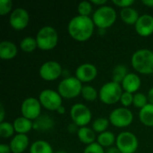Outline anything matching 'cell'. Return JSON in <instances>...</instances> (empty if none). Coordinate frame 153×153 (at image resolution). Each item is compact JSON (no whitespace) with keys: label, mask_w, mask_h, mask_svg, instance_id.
Wrapping results in <instances>:
<instances>
[{"label":"cell","mask_w":153,"mask_h":153,"mask_svg":"<svg viewBox=\"0 0 153 153\" xmlns=\"http://www.w3.org/2000/svg\"><path fill=\"white\" fill-rule=\"evenodd\" d=\"M142 3L149 7H153V0H143Z\"/></svg>","instance_id":"obj_43"},{"label":"cell","mask_w":153,"mask_h":153,"mask_svg":"<svg viewBox=\"0 0 153 153\" xmlns=\"http://www.w3.org/2000/svg\"><path fill=\"white\" fill-rule=\"evenodd\" d=\"M108 120L116 127H126L132 124L134 115L127 108H117L109 114Z\"/></svg>","instance_id":"obj_10"},{"label":"cell","mask_w":153,"mask_h":153,"mask_svg":"<svg viewBox=\"0 0 153 153\" xmlns=\"http://www.w3.org/2000/svg\"><path fill=\"white\" fill-rule=\"evenodd\" d=\"M56 153H67L65 151H58L57 152H56Z\"/></svg>","instance_id":"obj_46"},{"label":"cell","mask_w":153,"mask_h":153,"mask_svg":"<svg viewBox=\"0 0 153 153\" xmlns=\"http://www.w3.org/2000/svg\"><path fill=\"white\" fill-rule=\"evenodd\" d=\"M36 40L38 48L41 50H51L57 45L58 34L55 28L51 26L42 27L37 33Z\"/></svg>","instance_id":"obj_4"},{"label":"cell","mask_w":153,"mask_h":153,"mask_svg":"<svg viewBox=\"0 0 153 153\" xmlns=\"http://www.w3.org/2000/svg\"><path fill=\"white\" fill-rule=\"evenodd\" d=\"M112 2L114 4L119 7H123V8L131 7V5L134 3V0H113Z\"/></svg>","instance_id":"obj_36"},{"label":"cell","mask_w":153,"mask_h":153,"mask_svg":"<svg viewBox=\"0 0 153 153\" xmlns=\"http://www.w3.org/2000/svg\"><path fill=\"white\" fill-rule=\"evenodd\" d=\"M70 117L73 122L80 127L86 126L91 121V112L90 108L82 103H76L72 106Z\"/></svg>","instance_id":"obj_9"},{"label":"cell","mask_w":153,"mask_h":153,"mask_svg":"<svg viewBox=\"0 0 153 153\" xmlns=\"http://www.w3.org/2000/svg\"><path fill=\"white\" fill-rule=\"evenodd\" d=\"M82 84L74 76H70L68 78L63 79L59 84L57 91L62 98L65 99H74L79 96L82 92Z\"/></svg>","instance_id":"obj_6"},{"label":"cell","mask_w":153,"mask_h":153,"mask_svg":"<svg viewBox=\"0 0 153 153\" xmlns=\"http://www.w3.org/2000/svg\"><path fill=\"white\" fill-rule=\"evenodd\" d=\"M134 69L143 74H153V51L143 48L134 53L131 58Z\"/></svg>","instance_id":"obj_2"},{"label":"cell","mask_w":153,"mask_h":153,"mask_svg":"<svg viewBox=\"0 0 153 153\" xmlns=\"http://www.w3.org/2000/svg\"><path fill=\"white\" fill-rule=\"evenodd\" d=\"M83 153H106L103 147L98 143H93L90 145H87L84 149Z\"/></svg>","instance_id":"obj_33"},{"label":"cell","mask_w":153,"mask_h":153,"mask_svg":"<svg viewBox=\"0 0 153 153\" xmlns=\"http://www.w3.org/2000/svg\"><path fill=\"white\" fill-rule=\"evenodd\" d=\"M106 153H121L120 152V151L117 148V146L116 147H110V148H108V151L106 152Z\"/></svg>","instance_id":"obj_42"},{"label":"cell","mask_w":153,"mask_h":153,"mask_svg":"<svg viewBox=\"0 0 153 153\" xmlns=\"http://www.w3.org/2000/svg\"><path fill=\"white\" fill-rule=\"evenodd\" d=\"M140 121L146 126H153V105L147 104L139 112Z\"/></svg>","instance_id":"obj_23"},{"label":"cell","mask_w":153,"mask_h":153,"mask_svg":"<svg viewBox=\"0 0 153 153\" xmlns=\"http://www.w3.org/2000/svg\"><path fill=\"white\" fill-rule=\"evenodd\" d=\"M54 127V119L48 116L43 115L38 117L33 122V129L39 132H47Z\"/></svg>","instance_id":"obj_19"},{"label":"cell","mask_w":153,"mask_h":153,"mask_svg":"<svg viewBox=\"0 0 153 153\" xmlns=\"http://www.w3.org/2000/svg\"><path fill=\"white\" fill-rule=\"evenodd\" d=\"M99 33H100V35H103V34L105 33V30H104V29H99Z\"/></svg>","instance_id":"obj_45"},{"label":"cell","mask_w":153,"mask_h":153,"mask_svg":"<svg viewBox=\"0 0 153 153\" xmlns=\"http://www.w3.org/2000/svg\"><path fill=\"white\" fill-rule=\"evenodd\" d=\"M78 126L76 125V124H74V122L72 123V124H70L69 126H68V131L70 132V133H74V132H78Z\"/></svg>","instance_id":"obj_38"},{"label":"cell","mask_w":153,"mask_h":153,"mask_svg":"<svg viewBox=\"0 0 153 153\" xmlns=\"http://www.w3.org/2000/svg\"><path fill=\"white\" fill-rule=\"evenodd\" d=\"M120 16L123 22L126 24L129 25H135L140 15L136 9L133 7H126V8H122L120 11Z\"/></svg>","instance_id":"obj_21"},{"label":"cell","mask_w":153,"mask_h":153,"mask_svg":"<svg viewBox=\"0 0 153 153\" xmlns=\"http://www.w3.org/2000/svg\"><path fill=\"white\" fill-rule=\"evenodd\" d=\"M133 101H134V95H133V93L124 91L122 96H121V99H120L121 104L125 108H127V107H129V106H131L133 104Z\"/></svg>","instance_id":"obj_35"},{"label":"cell","mask_w":153,"mask_h":153,"mask_svg":"<svg viewBox=\"0 0 153 153\" xmlns=\"http://www.w3.org/2000/svg\"><path fill=\"white\" fill-rule=\"evenodd\" d=\"M106 3H107V0H91V4H98L100 6H103Z\"/></svg>","instance_id":"obj_40"},{"label":"cell","mask_w":153,"mask_h":153,"mask_svg":"<svg viewBox=\"0 0 153 153\" xmlns=\"http://www.w3.org/2000/svg\"><path fill=\"white\" fill-rule=\"evenodd\" d=\"M117 148L121 153H134L138 149V139L131 132L120 133L116 141Z\"/></svg>","instance_id":"obj_7"},{"label":"cell","mask_w":153,"mask_h":153,"mask_svg":"<svg viewBox=\"0 0 153 153\" xmlns=\"http://www.w3.org/2000/svg\"><path fill=\"white\" fill-rule=\"evenodd\" d=\"M79 15L82 16H89L92 12V4L91 2L89 1H82L78 4L77 7Z\"/></svg>","instance_id":"obj_32"},{"label":"cell","mask_w":153,"mask_h":153,"mask_svg":"<svg viewBox=\"0 0 153 153\" xmlns=\"http://www.w3.org/2000/svg\"><path fill=\"white\" fill-rule=\"evenodd\" d=\"M65 108H64L63 106H61V107L57 109V113H58V114H60V115L64 114V113H65Z\"/></svg>","instance_id":"obj_44"},{"label":"cell","mask_w":153,"mask_h":153,"mask_svg":"<svg viewBox=\"0 0 153 153\" xmlns=\"http://www.w3.org/2000/svg\"><path fill=\"white\" fill-rule=\"evenodd\" d=\"M11 152V149H10V146L9 145H6V144H1L0 145V153H10Z\"/></svg>","instance_id":"obj_37"},{"label":"cell","mask_w":153,"mask_h":153,"mask_svg":"<svg viewBox=\"0 0 153 153\" xmlns=\"http://www.w3.org/2000/svg\"><path fill=\"white\" fill-rule=\"evenodd\" d=\"M39 76L48 82H52L60 77L63 74L61 65L56 61L45 62L39 68Z\"/></svg>","instance_id":"obj_12"},{"label":"cell","mask_w":153,"mask_h":153,"mask_svg":"<svg viewBox=\"0 0 153 153\" xmlns=\"http://www.w3.org/2000/svg\"><path fill=\"white\" fill-rule=\"evenodd\" d=\"M122 88L125 91L134 93L136 92L142 84L141 78L134 73H129L121 83Z\"/></svg>","instance_id":"obj_16"},{"label":"cell","mask_w":153,"mask_h":153,"mask_svg":"<svg viewBox=\"0 0 153 153\" xmlns=\"http://www.w3.org/2000/svg\"><path fill=\"white\" fill-rule=\"evenodd\" d=\"M29 137L26 134H17L13 137L10 142V149L13 153H22L26 151L29 146Z\"/></svg>","instance_id":"obj_17"},{"label":"cell","mask_w":153,"mask_h":153,"mask_svg":"<svg viewBox=\"0 0 153 153\" xmlns=\"http://www.w3.org/2000/svg\"><path fill=\"white\" fill-rule=\"evenodd\" d=\"M117 141V138L115 137V134L112 132L106 131L104 133H101L97 137V143L101 145L102 147H108L110 148Z\"/></svg>","instance_id":"obj_25"},{"label":"cell","mask_w":153,"mask_h":153,"mask_svg":"<svg viewBox=\"0 0 153 153\" xmlns=\"http://www.w3.org/2000/svg\"><path fill=\"white\" fill-rule=\"evenodd\" d=\"M13 125L9 122H3L0 124V135L3 138H10L13 135L14 133Z\"/></svg>","instance_id":"obj_30"},{"label":"cell","mask_w":153,"mask_h":153,"mask_svg":"<svg viewBox=\"0 0 153 153\" xmlns=\"http://www.w3.org/2000/svg\"><path fill=\"white\" fill-rule=\"evenodd\" d=\"M20 48H22L23 52L31 53L36 49V48H38V43H37L36 39L32 37H26L21 41Z\"/></svg>","instance_id":"obj_27"},{"label":"cell","mask_w":153,"mask_h":153,"mask_svg":"<svg viewBox=\"0 0 153 153\" xmlns=\"http://www.w3.org/2000/svg\"><path fill=\"white\" fill-rule=\"evenodd\" d=\"M109 120L105 118V117H100V118H97L93 121V124H92V129L94 132H97L99 134H101V133H104L107 131L108 127V125H109Z\"/></svg>","instance_id":"obj_29"},{"label":"cell","mask_w":153,"mask_h":153,"mask_svg":"<svg viewBox=\"0 0 153 153\" xmlns=\"http://www.w3.org/2000/svg\"><path fill=\"white\" fill-rule=\"evenodd\" d=\"M39 100L41 106L50 111H57L62 106V97L58 91L53 90H43L39 96Z\"/></svg>","instance_id":"obj_8"},{"label":"cell","mask_w":153,"mask_h":153,"mask_svg":"<svg viewBox=\"0 0 153 153\" xmlns=\"http://www.w3.org/2000/svg\"><path fill=\"white\" fill-rule=\"evenodd\" d=\"M77 135H78V139L80 140V142L86 145H90L95 143V140H96V134L93 129L86 127V126L80 127L77 132Z\"/></svg>","instance_id":"obj_22"},{"label":"cell","mask_w":153,"mask_h":153,"mask_svg":"<svg viewBox=\"0 0 153 153\" xmlns=\"http://www.w3.org/2000/svg\"><path fill=\"white\" fill-rule=\"evenodd\" d=\"M14 131L20 134H26L33 129V122L24 117H17L13 122Z\"/></svg>","instance_id":"obj_20"},{"label":"cell","mask_w":153,"mask_h":153,"mask_svg":"<svg viewBox=\"0 0 153 153\" xmlns=\"http://www.w3.org/2000/svg\"><path fill=\"white\" fill-rule=\"evenodd\" d=\"M10 25L16 30H22L25 29L30 22V15L27 10L23 8H15L10 14L9 18Z\"/></svg>","instance_id":"obj_13"},{"label":"cell","mask_w":153,"mask_h":153,"mask_svg":"<svg viewBox=\"0 0 153 153\" xmlns=\"http://www.w3.org/2000/svg\"><path fill=\"white\" fill-rule=\"evenodd\" d=\"M16 45L9 40H3L0 43V58L2 60H11L17 55Z\"/></svg>","instance_id":"obj_18"},{"label":"cell","mask_w":153,"mask_h":153,"mask_svg":"<svg viewBox=\"0 0 153 153\" xmlns=\"http://www.w3.org/2000/svg\"><path fill=\"white\" fill-rule=\"evenodd\" d=\"M98 74L96 66L90 63H85L79 65L75 71V77L81 82H90L93 81Z\"/></svg>","instance_id":"obj_14"},{"label":"cell","mask_w":153,"mask_h":153,"mask_svg":"<svg viewBox=\"0 0 153 153\" xmlns=\"http://www.w3.org/2000/svg\"><path fill=\"white\" fill-rule=\"evenodd\" d=\"M41 104L39 100L30 97L25 99L21 107V112L22 117L30 119V120H36L38 117H40L41 113Z\"/></svg>","instance_id":"obj_11"},{"label":"cell","mask_w":153,"mask_h":153,"mask_svg":"<svg viewBox=\"0 0 153 153\" xmlns=\"http://www.w3.org/2000/svg\"><path fill=\"white\" fill-rule=\"evenodd\" d=\"M147 104H149V103H148V98H147L146 95H144L142 92H136L135 94H134L133 105L135 108H138L142 109Z\"/></svg>","instance_id":"obj_31"},{"label":"cell","mask_w":153,"mask_h":153,"mask_svg":"<svg viewBox=\"0 0 153 153\" xmlns=\"http://www.w3.org/2000/svg\"><path fill=\"white\" fill-rule=\"evenodd\" d=\"M147 98H148V101L150 102V104H152L153 105V87L151 88L150 91H148Z\"/></svg>","instance_id":"obj_39"},{"label":"cell","mask_w":153,"mask_h":153,"mask_svg":"<svg viewBox=\"0 0 153 153\" xmlns=\"http://www.w3.org/2000/svg\"><path fill=\"white\" fill-rule=\"evenodd\" d=\"M30 153H54L51 145L43 140L34 142L30 147Z\"/></svg>","instance_id":"obj_24"},{"label":"cell","mask_w":153,"mask_h":153,"mask_svg":"<svg viewBox=\"0 0 153 153\" xmlns=\"http://www.w3.org/2000/svg\"><path fill=\"white\" fill-rule=\"evenodd\" d=\"M81 94H82V98L87 101H94L97 100V98L99 96L98 91L91 85L82 86Z\"/></svg>","instance_id":"obj_28"},{"label":"cell","mask_w":153,"mask_h":153,"mask_svg":"<svg viewBox=\"0 0 153 153\" xmlns=\"http://www.w3.org/2000/svg\"><path fill=\"white\" fill-rule=\"evenodd\" d=\"M127 73V67L125 65L119 64L116 65L112 72V82H115L117 83H122L126 76L128 74Z\"/></svg>","instance_id":"obj_26"},{"label":"cell","mask_w":153,"mask_h":153,"mask_svg":"<svg viewBox=\"0 0 153 153\" xmlns=\"http://www.w3.org/2000/svg\"><path fill=\"white\" fill-rule=\"evenodd\" d=\"M135 26L136 32L143 37H149L153 33V16L143 14L139 17Z\"/></svg>","instance_id":"obj_15"},{"label":"cell","mask_w":153,"mask_h":153,"mask_svg":"<svg viewBox=\"0 0 153 153\" xmlns=\"http://www.w3.org/2000/svg\"><path fill=\"white\" fill-rule=\"evenodd\" d=\"M4 119V108L3 107V105H0V122L3 123Z\"/></svg>","instance_id":"obj_41"},{"label":"cell","mask_w":153,"mask_h":153,"mask_svg":"<svg viewBox=\"0 0 153 153\" xmlns=\"http://www.w3.org/2000/svg\"><path fill=\"white\" fill-rule=\"evenodd\" d=\"M13 6V2L11 0H0V14L2 16L7 14Z\"/></svg>","instance_id":"obj_34"},{"label":"cell","mask_w":153,"mask_h":153,"mask_svg":"<svg viewBox=\"0 0 153 153\" xmlns=\"http://www.w3.org/2000/svg\"><path fill=\"white\" fill-rule=\"evenodd\" d=\"M122 89L123 88L121 84L115 82H108L100 88L99 98L103 103L107 105H113L120 101L121 96L123 94Z\"/></svg>","instance_id":"obj_5"},{"label":"cell","mask_w":153,"mask_h":153,"mask_svg":"<svg viewBox=\"0 0 153 153\" xmlns=\"http://www.w3.org/2000/svg\"><path fill=\"white\" fill-rule=\"evenodd\" d=\"M117 20L116 10L109 5H103L99 7L92 15V21L99 29L111 27Z\"/></svg>","instance_id":"obj_3"},{"label":"cell","mask_w":153,"mask_h":153,"mask_svg":"<svg viewBox=\"0 0 153 153\" xmlns=\"http://www.w3.org/2000/svg\"><path fill=\"white\" fill-rule=\"evenodd\" d=\"M94 22L90 16L77 15L71 19L68 23L69 35L77 41H86L93 34Z\"/></svg>","instance_id":"obj_1"}]
</instances>
